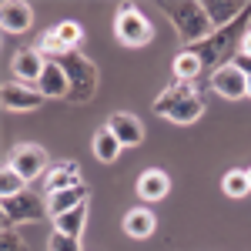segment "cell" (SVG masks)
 Wrapping results in <instances>:
<instances>
[{
    "instance_id": "18",
    "label": "cell",
    "mask_w": 251,
    "mask_h": 251,
    "mask_svg": "<svg viewBox=\"0 0 251 251\" xmlns=\"http://www.w3.org/2000/svg\"><path fill=\"white\" fill-rule=\"evenodd\" d=\"M157 228L154 221V211H148V208H134V211H127V218H124V231L131 234V238H151Z\"/></svg>"
},
{
    "instance_id": "1",
    "label": "cell",
    "mask_w": 251,
    "mask_h": 251,
    "mask_svg": "<svg viewBox=\"0 0 251 251\" xmlns=\"http://www.w3.org/2000/svg\"><path fill=\"white\" fill-rule=\"evenodd\" d=\"M154 114L168 117L171 124H194L204 114V100L201 91L191 87V80H174L171 87H164L154 100Z\"/></svg>"
},
{
    "instance_id": "5",
    "label": "cell",
    "mask_w": 251,
    "mask_h": 251,
    "mask_svg": "<svg viewBox=\"0 0 251 251\" xmlns=\"http://www.w3.org/2000/svg\"><path fill=\"white\" fill-rule=\"evenodd\" d=\"M114 37L124 47H144L154 40V24L137 10L134 3H121L114 17Z\"/></svg>"
},
{
    "instance_id": "16",
    "label": "cell",
    "mask_w": 251,
    "mask_h": 251,
    "mask_svg": "<svg viewBox=\"0 0 251 251\" xmlns=\"http://www.w3.org/2000/svg\"><path fill=\"white\" fill-rule=\"evenodd\" d=\"M168 188H171V177L161 171V168H148V171L137 177V194L144 201H161L168 194Z\"/></svg>"
},
{
    "instance_id": "4",
    "label": "cell",
    "mask_w": 251,
    "mask_h": 251,
    "mask_svg": "<svg viewBox=\"0 0 251 251\" xmlns=\"http://www.w3.org/2000/svg\"><path fill=\"white\" fill-rule=\"evenodd\" d=\"M248 14H251V7L238 20H234V24L221 27V30H214L204 44H198V47H194V54L201 57V64H204V67H214L221 57H228L234 44H238V50H241V40H245V34H241V30H245V17H248Z\"/></svg>"
},
{
    "instance_id": "14",
    "label": "cell",
    "mask_w": 251,
    "mask_h": 251,
    "mask_svg": "<svg viewBox=\"0 0 251 251\" xmlns=\"http://www.w3.org/2000/svg\"><path fill=\"white\" fill-rule=\"evenodd\" d=\"M47 194H57V191H67V188H77L84 184L80 181V164L77 161H60L57 168H50L47 171Z\"/></svg>"
},
{
    "instance_id": "3",
    "label": "cell",
    "mask_w": 251,
    "mask_h": 251,
    "mask_svg": "<svg viewBox=\"0 0 251 251\" xmlns=\"http://www.w3.org/2000/svg\"><path fill=\"white\" fill-rule=\"evenodd\" d=\"M57 64L64 67V74L71 80V100H74V104L94 100L97 84H100V74H97L94 60L87 57V54H80V50H71V54H64Z\"/></svg>"
},
{
    "instance_id": "13",
    "label": "cell",
    "mask_w": 251,
    "mask_h": 251,
    "mask_svg": "<svg viewBox=\"0 0 251 251\" xmlns=\"http://www.w3.org/2000/svg\"><path fill=\"white\" fill-rule=\"evenodd\" d=\"M37 91L44 97H50V100L71 97V80H67V74H64V67H60L57 60H47V71L37 80Z\"/></svg>"
},
{
    "instance_id": "30",
    "label": "cell",
    "mask_w": 251,
    "mask_h": 251,
    "mask_svg": "<svg viewBox=\"0 0 251 251\" xmlns=\"http://www.w3.org/2000/svg\"><path fill=\"white\" fill-rule=\"evenodd\" d=\"M248 181H251V168H248Z\"/></svg>"
},
{
    "instance_id": "8",
    "label": "cell",
    "mask_w": 251,
    "mask_h": 251,
    "mask_svg": "<svg viewBox=\"0 0 251 251\" xmlns=\"http://www.w3.org/2000/svg\"><path fill=\"white\" fill-rule=\"evenodd\" d=\"M7 164H10L24 181H34V177H40L44 168H47V151H44L40 144H17V148L10 151V157H7Z\"/></svg>"
},
{
    "instance_id": "26",
    "label": "cell",
    "mask_w": 251,
    "mask_h": 251,
    "mask_svg": "<svg viewBox=\"0 0 251 251\" xmlns=\"http://www.w3.org/2000/svg\"><path fill=\"white\" fill-rule=\"evenodd\" d=\"M47 248L50 251H80V238H71V234H57L54 231V238H50Z\"/></svg>"
},
{
    "instance_id": "7",
    "label": "cell",
    "mask_w": 251,
    "mask_h": 251,
    "mask_svg": "<svg viewBox=\"0 0 251 251\" xmlns=\"http://www.w3.org/2000/svg\"><path fill=\"white\" fill-rule=\"evenodd\" d=\"M211 91L221 94L225 100H241V97H248V74L228 60L211 74Z\"/></svg>"
},
{
    "instance_id": "21",
    "label": "cell",
    "mask_w": 251,
    "mask_h": 251,
    "mask_svg": "<svg viewBox=\"0 0 251 251\" xmlns=\"http://www.w3.org/2000/svg\"><path fill=\"white\" fill-rule=\"evenodd\" d=\"M201 71H204V64H201V57L194 50H184V54L174 57V77L177 80H194Z\"/></svg>"
},
{
    "instance_id": "6",
    "label": "cell",
    "mask_w": 251,
    "mask_h": 251,
    "mask_svg": "<svg viewBox=\"0 0 251 251\" xmlns=\"http://www.w3.org/2000/svg\"><path fill=\"white\" fill-rule=\"evenodd\" d=\"M50 214L47 201L37 191H24L17 198H7L3 201V228H14V225H37Z\"/></svg>"
},
{
    "instance_id": "23",
    "label": "cell",
    "mask_w": 251,
    "mask_h": 251,
    "mask_svg": "<svg viewBox=\"0 0 251 251\" xmlns=\"http://www.w3.org/2000/svg\"><path fill=\"white\" fill-rule=\"evenodd\" d=\"M27 191V181L20 177L10 164H3V171H0V194H3V201L7 198H17V194Z\"/></svg>"
},
{
    "instance_id": "20",
    "label": "cell",
    "mask_w": 251,
    "mask_h": 251,
    "mask_svg": "<svg viewBox=\"0 0 251 251\" xmlns=\"http://www.w3.org/2000/svg\"><path fill=\"white\" fill-rule=\"evenodd\" d=\"M84 225H87V204H80L74 211H64V214L54 218V231L71 234V238H80V234H84Z\"/></svg>"
},
{
    "instance_id": "25",
    "label": "cell",
    "mask_w": 251,
    "mask_h": 251,
    "mask_svg": "<svg viewBox=\"0 0 251 251\" xmlns=\"http://www.w3.org/2000/svg\"><path fill=\"white\" fill-rule=\"evenodd\" d=\"M54 30H57V37L64 40V44H67L71 50H77V47H80V40H84V27H80L77 20H60Z\"/></svg>"
},
{
    "instance_id": "15",
    "label": "cell",
    "mask_w": 251,
    "mask_h": 251,
    "mask_svg": "<svg viewBox=\"0 0 251 251\" xmlns=\"http://www.w3.org/2000/svg\"><path fill=\"white\" fill-rule=\"evenodd\" d=\"M91 198V188L87 184H77V188H67V191H57V194H47V208H50V218H57L64 211H74L80 204H87Z\"/></svg>"
},
{
    "instance_id": "9",
    "label": "cell",
    "mask_w": 251,
    "mask_h": 251,
    "mask_svg": "<svg viewBox=\"0 0 251 251\" xmlns=\"http://www.w3.org/2000/svg\"><path fill=\"white\" fill-rule=\"evenodd\" d=\"M0 100L7 111H37L47 97L40 94L37 87H27V84H17V80H7L3 91H0Z\"/></svg>"
},
{
    "instance_id": "17",
    "label": "cell",
    "mask_w": 251,
    "mask_h": 251,
    "mask_svg": "<svg viewBox=\"0 0 251 251\" xmlns=\"http://www.w3.org/2000/svg\"><path fill=\"white\" fill-rule=\"evenodd\" d=\"M204 7H208V17H211V24L218 27V30H221V27H228V24H234V20L241 17V14L248 10L251 3H238V0H234V3H228V0L221 3V0H208Z\"/></svg>"
},
{
    "instance_id": "27",
    "label": "cell",
    "mask_w": 251,
    "mask_h": 251,
    "mask_svg": "<svg viewBox=\"0 0 251 251\" xmlns=\"http://www.w3.org/2000/svg\"><path fill=\"white\" fill-rule=\"evenodd\" d=\"M0 251H27V245H24V238L14 228H3V248Z\"/></svg>"
},
{
    "instance_id": "28",
    "label": "cell",
    "mask_w": 251,
    "mask_h": 251,
    "mask_svg": "<svg viewBox=\"0 0 251 251\" xmlns=\"http://www.w3.org/2000/svg\"><path fill=\"white\" fill-rule=\"evenodd\" d=\"M238 54H245V57H251V27L245 30V40H241V50Z\"/></svg>"
},
{
    "instance_id": "11",
    "label": "cell",
    "mask_w": 251,
    "mask_h": 251,
    "mask_svg": "<svg viewBox=\"0 0 251 251\" xmlns=\"http://www.w3.org/2000/svg\"><path fill=\"white\" fill-rule=\"evenodd\" d=\"M107 127L114 131V137L121 141V148H137V144L144 141V124H141L134 114H127V111L111 114L107 117Z\"/></svg>"
},
{
    "instance_id": "19",
    "label": "cell",
    "mask_w": 251,
    "mask_h": 251,
    "mask_svg": "<svg viewBox=\"0 0 251 251\" xmlns=\"http://www.w3.org/2000/svg\"><path fill=\"white\" fill-rule=\"evenodd\" d=\"M94 157L104 161V164H114L117 157H121V141L114 137V131L107 124L97 127V134H94Z\"/></svg>"
},
{
    "instance_id": "29",
    "label": "cell",
    "mask_w": 251,
    "mask_h": 251,
    "mask_svg": "<svg viewBox=\"0 0 251 251\" xmlns=\"http://www.w3.org/2000/svg\"><path fill=\"white\" fill-rule=\"evenodd\" d=\"M248 97H251V74H248Z\"/></svg>"
},
{
    "instance_id": "22",
    "label": "cell",
    "mask_w": 251,
    "mask_h": 251,
    "mask_svg": "<svg viewBox=\"0 0 251 251\" xmlns=\"http://www.w3.org/2000/svg\"><path fill=\"white\" fill-rule=\"evenodd\" d=\"M37 50H40V54H44L47 60H60L64 54H71V47H67V44H64V40L57 37V30H54V27L40 34V40H37Z\"/></svg>"
},
{
    "instance_id": "12",
    "label": "cell",
    "mask_w": 251,
    "mask_h": 251,
    "mask_svg": "<svg viewBox=\"0 0 251 251\" xmlns=\"http://www.w3.org/2000/svg\"><path fill=\"white\" fill-rule=\"evenodd\" d=\"M0 24H3L7 34H24V30H30V24H34L30 3H24V0H3V3H0Z\"/></svg>"
},
{
    "instance_id": "24",
    "label": "cell",
    "mask_w": 251,
    "mask_h": 251,
    "mask_svg": "<svg viewBox=\"0 0 251 251\" xmlns=\"http://www.w3.org/2000/svg\"><path fill=\"white\" fill-rule=\"evenodd\" d=\"M221 188L228 198H245L251 191V181H248V171H228L221 177Z\"/></svg>"
},
{
    "instance_id": "10",
    "label": "cell",
    "mask_w": 251,
    "mask_h": 251,
    "mask_svg": "<svg viewBox=\"0 0 251 251\" xmlns=\"http://www.w3.org/2000/svg\"><path fill=\"white\" fill-rule=\"evenodd\" d=\"M44 71H47V57L40 54L37 47L20 50V54H14V60H10V74L17 77V84H37Z\"/></svg>"
},
{
    "instance_id": "2",
    "label": "cell",
    "mask_w": 251,
    "mask_h": 251,
    "mask_svg": "<svg viewBox=\"0 0 251 251\" xmlns=\"http://www.w3.org/2000/svg\"><path fill=\"white\" fill-rule=\"evenodd\" d=\"M161 10L171 17L174 30H177V37L184 40V44H204V40L214 34V24L208 17V7L204 3H198V0H181V3H174V0H164L161 3Z\"/></svg>"
}]
</instances>
